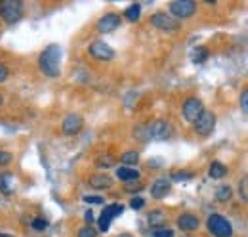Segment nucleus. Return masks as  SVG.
<instances>
[{
	"label": "nucleus",
	"instance_id": "nucleus-1",
	"mask_svg": "<svg viewBox=\"0 0 248 237\" xmlns=\"http://www.w3.org/2000/svg\"><path fill=\"white\" fill-rule=\"evenodd\" d=\"M60 63H62V50H60L58 44L46 46V48L42 50L40 58H38V67H40V71H42L46 77H50V79L60 77V71H62V69H60Z\"/></svg>",
	"mask_w": 248,
	"mask_h": 237
},
{
	"label": "nucleus",
	"instance_id": "nucleus-2",
	"mask_svg": "<svg viewBox=\"0 0 248 237\" xmlns=\"http://www.w3.org/2000/svg\"><path fill=\"white\" fill-rule=\"evenodd\" d=\"M0 17L6 23H17L23 17V2L21 0H0Z\"/></svg>",
	"mask_w": 248,
	"mask_h": 237
},
{
	"label": "nucleus",
	"instance_id": "nucleus-3",
	"mask_svg": "<svg viewBox=\"0 0 248 237\" xmlns=\"http://www.w3.org/2000/svg\"><path fill=\"white\" fill-rule=\"evenodd\" d=\"M206 226H208V232L214 237H231L233 236V228L231 224L227 222L225 216L221 214H210L208 220H206Z\"/></svg>",
	"mask_w": 248,
	"mask_h": 237
},
{
	"label": "nucleus",
	"instance_id": "nucleus-4",
	"mask_svg": "<svg viewBox=\"0 0 248 237\" xmlns=\"http://www.w3.org/2000/svg\"><path fill=\"white\" fill-rule=\"evenodd\" d=\"M147 132H149V140L153 138V140H160V142L172 138V134H174L172 124L168 120H164V118H155L153 122H149L147 124Z\"/></svg>",
	"mask_w": 248,
	"mask_h": 237
},
{
	"label": "nucleus",
	"instance_id": "nucleus-5",
	"mask_svg": "<svg viewBox=\"0 0 248 237\" xmlns=\"http://www.w3.org/2000/svg\"><path fill=\"white\" fill-rule=\"evenodd\" d=\"M197 12V4L193 0H174L170 2V14L176 19H187Z\"/></svg>",
	"mask_w": 248,
	"mask_h": 237
},
{
	"label": "nucleus",
	"instance_id": "nucleus-6",
	"mask_svg": "<svg viewBox=\"0 0 248 237\" xmlns=\"http://www.w3.org/2000/svg\"><path fill=\"white\" fill-rule=\"evenodd\" d=\"M214 126H216V115L212 111H206V109L202 111L201 117L193 122V128H195V132L199 136H210Z\"/></svg>",
	"mask_w": 248,
	"mask_h": 237
},
{
	"label": "nucleus",
	"instance_id": "nucleus-7",
	"mask_svg": "<svg viewBox=\"0 0 248 237\" xmlns=\"http://www.w3.org/2000/svg\"><path fill=\"white\" fill-rule=\"evenodd\" d=\"M151 23L155 25L156 29L166 31V33H176V31L180 29L178 19L172 17L170 14H166V12H156V14H153L151 16Z\"/></svg>",
	"mask_w": 248,
	"mask_h": 237
},
{
	"label": "nucleus",
	"instance_id": "nucleus-8",
	"mask_svg": "<svg viewBox=\"0 0 248 237\" xmlns=\"http://www.w3.org/2000/svg\"><path fill=\"white\" fill-rule=\"evenodd\" d=\"M202 111H204V105L199 98H187L182 105V113H184V118L187 122H195L202 115Z\"/></svg>",
	"mask_w": 248,
	"mask_h": 237
},
{
	"label": "nucleus",
	"instance_id": "nucleus-9",
	"mask_svg": "<svg viewBox=\"0 0 248 237\" xmlns=\"http://www.w3.org/2000/svg\"><path fill=\"white\" fill-rule=\"evenodd\" d=\"M88 54L92 58L99 59V61H111L115 58V50L103 40H93L92 44L88 46Z\"/></svg>",
	"mask_w": 248,
	"mask_h": 237
},
{
	"label": "nucleus",
	"instance_id": "nucleus-10",
	"mask_svg": "<svg viewBox=\"0 0 248 237\" xmlns=\"http://www.w3.org/2000/svg\"><path fill=\"white\" fill-rule=\"evenodd\" d=\"M123 210H124L123 205H109V207L103 208L101 214H99V218H97L99 232H107L109 226H111V222H113V218H117L119 214H123Z\"/></svg>",
	"mask_w": 248,
	"mask_h": 237
},
{
	"label": "nucleus",
	"instance_id": "nucleus-11",
	"mask_svg": "<svg viewBox=\"0 0 248 237\" xmlns=\"http://www.w3.org/2000/svg\"><path fill=\"white\" fill-rule=\"evenodd\" d=\"M82 126H84V118L80 117V115H77V113L67 115L62 122V130L67 134V136H75V134H78V132L82 130Z\"/></svg>",
	"mask_w": 248,
	"mask_h": 237
},
{
	"label": "nucleus",
	"instance_id": "nucleus-12",
	"mask_svg": "<svg viewBox=\"0 0 248 237\" xmlns=\"http://www.w3.org/2000/svg\"><path fill=\"white\" fill-rule=\"evenodd\" d=\"M119 25H121V16L115 14V12H109V14H105V16L97 21V31H99V33H111V31L117 29Z\"/></svg>",
	"mask_w": 248,
	"mask_h": 237
},
{
	"label": "nucleus",
	"instance_id": "nucleus-13",
	"mask_svg": "<svg viewBox=\"0 0 248 237\" xmlns=\"http://www.w3.org/2000/svg\"><path fill=\"white\" fill-rule=\"evenodd\" d=\"M199 224H201L199 216H195L191 212H184V214L178 216V228L182 232H195L199 228Z\"/></svg>",
	"mask_w": 248,
	"mask_h": 237
},
{
	"label": "nucleus",
	"instance_id": "nucleus-14",
	"mask_svg": "<svg viewBox=\"0 0 248 237\" xmlns=\"http://www.w3.org/2000/svg\"><path fill=\"white\" fill-rule=\"evenodd\" d=\"M170 189H172L170 180H166V178H158V180L153 182V186H151V195H153L155 199H162V197H166V195L170 193Z\"/></svg>",
	"mask_w": 248,
	"mask_h": 237
},
{
	"label": "nucleus",
	"instance_id": "nucleus-15",
	"mask_svg": "<svg viewBox=\"0 0 248 237\" xmlns=\"http://www.w3.org/2000/svg\"><path fill=\"white\" fill-rule=\"evenodd\" d=\"M88 186L93 189H111L113 187V178L107 174H92L88 178Z\"/></svg>",
	"mask_w": 248,
	"mask_h": 237
},
{
	"label": "nucleus",
	"instance_id": "nucleus-16",
	"mask_svg": "<svg viewBox=\"0 0 248 237\" xmlns=\"http://www.w3.org/2000/svg\"><path fill=\"white\" fill-rule=\"evenodd\" d=\"M147 222H149V226L151 228H162L164 226V222H166V214L160 210V208H155V210H151L149 214H147Z\"/></svg>",
	"mask_w": 248,
	"mask_h": 237
},
{
	"label": "nucleus",
	"instance_id": "nucleus-17",
	"mask_svg": "<svg viewBox=\"0 0 248 237\" xmlns=\"http://www.w3.org/2000/svg\"><path fill=\"white\" fill-rule=\"evenodd\" d=\"M117 178L130 184V182H136V180L140 178V172L134 170L132 167H119V169H117Z\"/></svg>",
	"mask_w": 248,
	"mask_h": 237
},
{
	"label": "nucleus",
	"instance_id": "nucleus-18",
	"mask_svg": "<svg viewBox=\"0 0 248 237\" xmlns=\"http://www.w3.org/2000/svg\"><path fill=\"white\" fill-rule=\"evenodd\" d=\"M225 174H227V167L223 163H219V161H214L210 165V169H208V176L214 178V180H221Z\"/></svg>",
	"mask_w": 248,
	"mask_h": 237
},
{
	"label": "nucleus",
	"instance_id": "nucleus-19",
	"mask_svg": "<svg viewBox=\"0 0 248 237\" xmlns=\"http://www.w3.org/2000/svg\"><path fill=\"white\" fill-rule=\"evenodd\" d=\"M216 201L219 203H225V201H229L231 199V195H233V189H231V186H227V184H221V186H217L216 187Z\"/></svg>",
	"mask_w": 248,
	"mask_h": 237
},
{
	"label": "nucleus",
	"instance_id": "nucleus-20",
	"mask_svg": "<svg viewBox=\"0 0 248 237\" xmlns=\"http://www.w3.org/2000/svg\"><path fill=\"white\" fill-rule=\"evenodd\" d=\"M140 16H141V6H140V4H132V6H128L126 12H124V17H126L128 21H138Z\"/></svg>",
	"mask_w": 248,
	"mask_h": 237
},
{
	"label": "nucleus",
	"instance_id": "nucleus-21",
	"mask_svg": "<svg viewBox=\"0 0 248 237\" xmlns=\"http://www.w3.org/2000/svg\"><path fill=\"white\" fill-rule=\"evenodd\" d=\"M124 167H130V165H136L140 161V153L138 151H126L123 157H121Z\"/></svg>",
	"mask_w": 248,
	"mask_h": 237
},
{
	"label": "nucleus",
	"instance_id": "nucleus-22",
	"mask_svg": "<svg viewBox=\"0 0 248 237\" xmlns=\"http://www.w3.org/2000/svg\"><path fill=\"white\" fill-rule=\"evenodd\" d=\"M0 191L4 193V195H10L12 191H14V187H12V180L8 174H0Z\"/></svg>",
	"mask_w": 248,
	"mask_h": 237
},
{
	"label": "nucleus",
	"instance_id": "nucleus-23",
	"mask_svg": "<svg viewBox=\"0 0 248 237\" xmlns=\"http://www.w3.org/2000/svg\"><path fill=\"white\" fill-rule=\"evenodd\" d=\"M206 58H208V50L204 46L195 48V52H193V63H204Z\"/></svg>",
	"mask_w": 248,
	"mask_h": 237
},
{
	"label": "nucleus",
	"instance_id": "nucleus-24",
	"mask_svg": "<svg viewBox=\"0 0 248 237\" xmlns=\"http://www.w3.org/2000/svg\"><path fill=\"white\" fill-rule=\"evenodd\" d=\"M134 136L140 140V142H147L149 140V132H147V124H140L134 128Z\"/></svg>",
	"mask_w": 248,
	"mask_h": 237
},
{
	"label": "nucleus",
	"instance_id": "nucleus-25",
	"mask_svg": "<svg viewBox=\"0 0 248 237\" xmlns=\"http://www.w3.org/2000/svg\"><path fill=\"white\" fill-rule=\"evenodd\" d=\"M95 165H97L99 169H107V167H113V165H115V159H113L111 155H99L97 161H95Z\"/></svg>",
	"mask_w": 248,
	"mask_h": 237
},
{
	"label": "nucleus",
	"instance_id": "nucleus-26",
	"mask_svg": "<svg viewBox=\"0 0 248 237\" xmlns=\"http://www.w3.org/2000/svg\"><path fill=\"white\" fill-rule=\"evenodd\" d=\"M239 195L243 201H248V174L239 180Z\"/></svg>",
	"mask_w": 248,
	"mask_h": 237
},
{
	"label": "nucleus",
	"instance_id": "nucleus-27",
	"mask_svg": "<svg viewBox=\"0 0 248 237\" xmlns=\"http://www.w3.org/2000/svg\"><path fill=\"white\" fill-rule=\"evenodd\" d=\"M239 103H241V111L248 115V88H245L241 92V98H239Z\"/></svg>",
	"mask_w": 248,
	"mask_h": 237
},
{
	"label": "nucleus",
	"instance_id": "nucleus-28",
	"mask_svg": "<svg viewBox=\"0 0 248 237\" xmlns=\"http://www.w3.org/2000/svg\"><path fill=\"white\" fill-rule=\"evenodd\" d=\"M78 237H97V230L92 226H84V228H80Z\"/></svg>",
	"mask_w": 248,
	"mask_h": 237
},
{
	"label": "nucleus",
	"instance_id": "nucleus-29",
	"mask_svg": "<svg viewBox=\"0 0 248 237\" xmlns=\"http://www.w3.org/2000/svg\"><path fill=\"white\" fill-rule=\"evenodd\" d=\"M31 226H32V230H36V232H42V230H46V228H48V222H46L44 218H34Z\"/></svg>",
	"mask_w": 248,
	"mask_h": 237
},
{
	"label": "nucleus",
	"instance_id": "nucleus-30",
	"mask_svg": "<svg viewBox=\"0 0 248 237\" xmlns=\"http://www.w3.org/2000/svg\"><path fill=\"white\" fill-rule=\"evenodd\" d=\"M151 236L153 237H174V232H172L170 228H156Z\"/></svg>",
	"mask_w": 248,
	"mask_h": 237
},
{
	"label": "nucleus",
	"instance_id": "nucleus-31",
	"mask_svg": "<svg viewBox=\"0 0 248 237\" xmlns=\"http://www.w3.org/2000/svg\"><path fill=\"white\" fill-rule=\"evenodd\" d=\"M10 163H12V153L0 149V167H8Z\"/></svg>",
	"mask_w": 248,
	"mask_h": 237
},
{
	"label": "nucleus",
	"instance_id": "nucleus-32",
	"mask_svg": "<svg viewBox=\"0 0 248 237\" xmlns=\"http://www.w3.org/2000/svg\"><path fill=\"white\" fill-rule=\"evenodd\" d=\"M130 207L134 208V210H140V208L145 207V199L143 197H132L130 199Z\"/></svg>",
	"mask_w": 248,
	"mask_h": 237
},
{
	"label": "nucleus",
	"instance_id": "nucleus-33",
	"mask_svg": "<svg viewBox=\"0 0 248 237\" xmlns=\"http://www.w3.org/2000/svg\"><path fill=\"white\" fill-rule=\"evenodd\" d=\"M141 189H143V184H140V182H130V184L126 186V191H130V193L141 191Z\"/></svg>",
	"mask_w": 248,
	"mask_h": 237
},
{
	"label": "nucleus",
	"instance_id": "nucleus-34",
	"mask_svg": "<svg viewBox=\"0 0 248 237\" xmlns=\"http://www.w3.org/2000/svg\"><path fill=\"white\" fill-rule=\"evenodd\" d=\"M84 201L90 203V205H101V203H103V199H101L99 195H86Z\"/></svg>",
	"mask_w": 248,
	"mask_h": 237
},
{
	"label": "nucleus",
	"instance_id": "nucleus-35",
	"mask_svg": "<svg viewBox=\"0 0 248 237\" xmlns=\"http://www.w3.org/2000/svg\"><path fill=\"white\" fill-rule=\"evenodd\" d=\"M172 178L174 180H189V178H193V174L191 172H174Z\"/></svg>",
	"mask_w": 248,
	"mask_h": 237
},
{
	"label": "nucleus",
	"instance_id": "nucleus-36",
	"mask_svg": "<svg viewBox=\"0 0 248 237\" xmlns=\"http://www.w3.org/2000/svg\"><path fill=\"white\" fill-rule=\"evenodd\" d=\"M8 79V67L4 63H0V83H4Z\"/></svg>",
	"mask_w": 248,
	"mask_h": 237
},
{
	"label": "nucleus",
	"instance_id": "nucleus-37",
	"mask_svg": "<svg viewBox=\"0 0 248 237\" xmlns=\"http://www.w3.org/2000/svg\"><path fill=\"white\" fill-rule=\"evenodd\" d=\"M84 220H86V224H88V226H92L93 220H95V218H93V212H92V210H88V212L84 214Z\"/></svg>",
	"mask_w": 248,
	"mask_h": 237
},
{
	"label": "nucleus",
	"instance_id": "nucleus-38",
	"mask_svg": "<svg viewBox=\"0 0 248 237\" xmlns=\"http://www.w3.org/2000/svg\"><path fill=\"white\" fill-rule=\"evenodd\" d=\"M117 237H134V236H130V234H121V236H117Z\"/></svg>",
	"mask_w": 248,
	"mask_h": 237
},
{
	"label": "nucleus",
	"instance_id": "nucleus-39",
	"mask_svg": "<svg viewBox=\"0 0 248 237\" xmlns=\"http://www.w3.org/2000/svg\"><path fill=\"white\" fill-rule=\"evenodd\" d=\"M0 237H14V236H10V234H0Z\"/></svg>",
	"mask_w": 248,
	"mask_h": 237
},
{
	"label": "nucleus",
	"instance_id": "nucleus-40",
	"mask_svg": "<svg viewBox=\"0 0 248 237\" xmlns=\"http://www.w3.org/2000/svg\"><path fill=\"white\" fill-rule=\"evenodd\" d=\"M2 102H4V100H2V96H0V105H2Z\"/></svg>",
	"mask_w": 248,
	"mask_h": 237
}]
</instances>
